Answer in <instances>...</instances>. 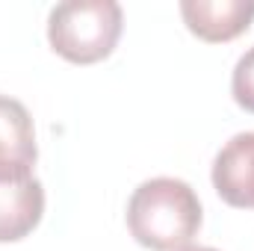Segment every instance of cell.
I'll use <instances>...</instances> for the list:
<instances>
[{"mask_svg": "<svg viewBox=\"0 0 254 251\" xmlns=\"http://www.w3.org/2000/svg\"><path fill=\"white\" fill-rule=\"evenodd\" d=\"M204 222L195 189L181 178H151L127 201V228L139 246L151 251L187 249Z\"/></svg>", "mask_w": 254, "mask_h": 251, "instance_id": "obj_1", "label": "cell"}, {"mask_svg": "<svg viewBox=\"0 0 254 251\" xmlns=\"http://www.w3.org/2000/svg\"><path fill=\"white\" fill-rule=\"evenodd\" d=\"M122 27L125 15L116 0H63L48 15V42L68 63L92 65L113 54Z\"/></svg>", "mask_w": 254, "mask_h": 251, "instance_id": "obj_2", "label": "cell"}, {"mask_svg": "<svg viewBox=\"0 0 254 251\" xmlns=\"http://www.w3.org/2000/svg\"><path fill=\"white\" fill-rule=\"evenodd\" d=\"M39 148L36 127L18 98L0 95V181L33 178Z\"/></svg>", "mask_w": 254, "mask_h": 251, "instance_id": "obj_3", "label": "cell"}, {"mask_svg": "<svg viewBox=\"0 0 254 251\" xmlns=\"http://www.w3.org/2000/svg\"><path fill=\"white\" fill-rule=\"evenodd\" d=\"M213 187L231 207L254 210V133L231 136L213 160Z\"/></svg>", "mask_w": 254, "mask_h": 251, "instance_id": "obj_4", "label": "cell"}, {"mask_svg": "<svg viewBox=\"0 0 254 251\" xmlns=\"http://www.w3.org/2000/svg\"><path fill=\"white\" fill-rule=\"evenodd\" d=\"M181 15L204 42H231L254 21V0H181Z\"/></svg>", "mask_w": 254, "mask_h": 251, "instance_id": "obj_5", "label": "cell"}, {"mask_svg": "<svg viewBox=\"0 0 254 251\" xmlns=\"http://www.w3.org/2000/svg\"><path fill=\"white\" fill-rule=\"evenodd\" d=\"M45 213V187L36 178L0 181V243L24 240Z\"/></svg>", "mask_w": 254, "mask_h": 251, "instance_id": "obj_6", "label": "cell"}, {"mask_svg": "<svg viewBox=\"0 0 254 251\" xmlns=\"http://www.w3.org/2000/svg\"><path fill=\"white\" fill-rule=\"evenodd\" d=\"M231 95L234 101L246 110L254 113V45L237 60L234 74H231Z\"/></svg>", "mask_w": 254, "mask_h": 251, "instance_id": "obj_7", "label": "cell"}, {"mask_svg": "<svg viewBox=\"0 0 254 251\" xmlns=\"http://www.w3.org/2000/svg\"><path fill=\"white\" fill-rule=\"evenodd\" d=\"M181 251H219V249H210V246H187V249Z\"/></svg>", "mask_w": 254, "mask_h": 251, "instance_id": "obj_8", "label": "cell"}]
</instances>
